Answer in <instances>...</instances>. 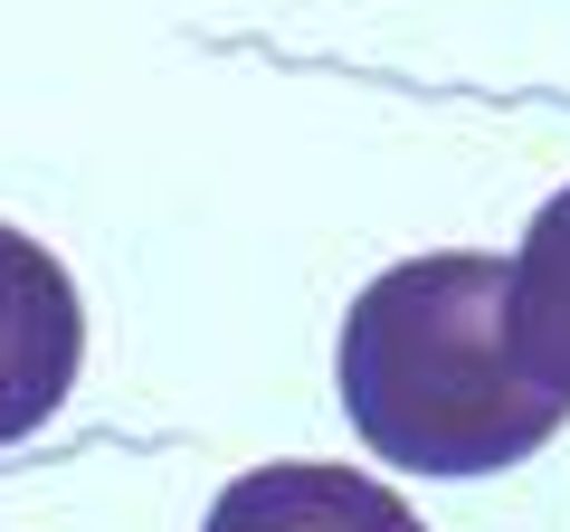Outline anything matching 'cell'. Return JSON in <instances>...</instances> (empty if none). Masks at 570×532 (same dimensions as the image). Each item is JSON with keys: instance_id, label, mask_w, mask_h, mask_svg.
I'll use <instances>...</instances> for the list:
<instances>
[{"instance_id": "6da1fadb", "label": "cell", "mask_w": 570, "mask_h": 532, "mask_svg": "<svg viewBox=\"0 0 570 532\" xmlns=\"http://www.w3.org/2000/svg\"><path fill=\"white\" fill-rule=\"evenodd\" d=\"M343 418L409 475H504L551 447L570 400L513 352V266L448 247L371 276L343 314Z\"/></svg>"}, {"instance_id": "7a4b0ae2", "label": "cell", "mask_w": 570, "mask_h": 532, "mask_svg": "<svg viewBox=\"0 0 570 532\" xmlns=\"http://www.w3.org/2000/svg\"><path fill=\"white\" fill-rule=\"evenodd\" d=\"M77 362H86L77 276L0 219V447L58 418V400L77 390Z\"/></svg>"}, {"instance_id": "3957f363", "label": "cell", "mask_w": 570, "mask_h": 532, "mask_svg": "<svg viewBox=\"0 0 570 532\" xmlns=\"http://www.w3.org/2000/svg\"><path fill=\"white\" fill-rule=\"evenodd\" d=\"M200 532H428L390 485H371L362 466H247L238 485L209 504Z\"/></svg>"}, {"instance_id": "277c9868", "label": "cell", "mask_w": 570, "mask_h": 532, "mask_svg": "<svg viewBox=\"0 0 570 532\" xmlns=\"http://www.w3.org/2000/svg\"><path fill=\"white\" fill-rule=\"evenodd\" d=\"M513 352L542 390L570 400V190H551L513 257Z\"/></svg>"}]
</instances>
